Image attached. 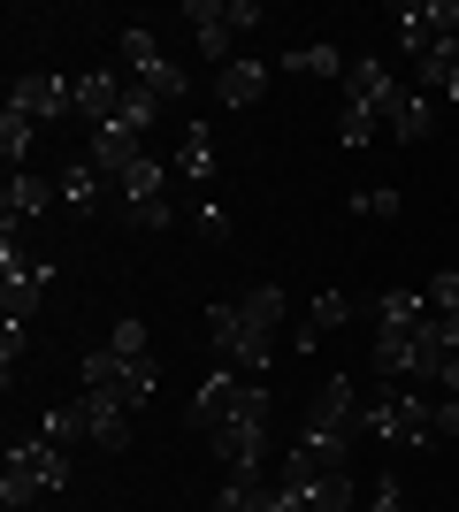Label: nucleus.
Here are the masks:
<instances>
[{
  "label": "nucleus",
  "mask_w": 459,
  "mask_h": 512,
  "mask_svg": "<svg viewBox=\"0 0 459 512\" xmlns=\"http://www.w3.org/2000/svg\"><path fill=\"white\" fill-rule=\"evenodd\" d=\"M54 184H46V176H31V169H16L8 176V184H0V230H16V222H31V214H46L54 207Z\"/></svg>",
  "instance_id": "17"
},
{
  "label": "nucleus",
  "mask_w": 459,
  "mask_h": 512,
  "mask_svg": "<svg viewBox=\"0 0 459 512\" xmlns=\"http://www.w3.org/2000/svg\"><path fill=\"white\" fill-rule=\"evenodd\" d=\"M375 375L383 383H406V390H429L444 375V337H437V314L429 321H406V329H375Z\"/></svg>",
  "instance_id": "2"
},
{
  "label": "nucleus",
  "mask_w": 459,
  "mask_h": 512,
  "mask_svg": "<svg viewBox=\"0 0 459 512\" xmlns=\"http://www.w3.org/2000/svg\"><path fill=\"white\" fill-rule=\"evenodd\" d=\"M108 352H115V360H153V352H146V321H115Z\"/></svg>",
  "instance_id": "31"
},
{
  "label": "nucleus",
  "mask_w": 459,
  "mask_h": 512,
  "mask_svg": "<svg viewBox=\"0 0 459 512\" xmlns=\"http://www.w3.org/2000/svg\"><path fill=\"white\" fill-rule=\"evenodd\" d=\"M123 100H131V77H123V69H85V77H77V115H85L92 130L115 123Z\"/></svg>",
  "instance_id": "16"
},
{
  "label": "nucleus",
  "mask_w": 459,
  "mask_h": 512,
  "mask_svg": "<svg viewBox=\"0 0 459 512\" xmlns=\"http://www.w3.org/2000/svg\"><path fill=\"white\" fill-rule=\"evenodd\" d=\"M352 314H368V306L352 299V291H314V299H306V329H314V337H329V329H345Z\"/></svg>",
  "instance_id": "24"
},
{
  "label": "nucleus",
  "mask_w": 459,
  "mask_h": 512,
  "mask_svg": "<svg viewBox=\"0 0 459 512\" xmlns=\"http://www.w3.org/2000/svg\"><path fill=\"white\" fill-rule=\"evenodd\" d=\"M222 459V474H261V451H268V383H238L222 428L207 436Z\"/></svg>",
  "instance_id": "3"
},
{
  "label": "nucleus",
  "mask_w": 459,
  "mask_h": 512,
  "mask_svg": "<svg viewBox=\"0 0 459 512\" xmlns=\"http://www.w3.org/2000/svg\"><path fill=\"white\" fill-rule=\"evenodd\" d=\"M215 161H222V153H215V130H207V123H192V130H184V146H176V161H169V169L184 176V184H199V192H207V184H215Z\"/></svg>",
  "instance_id": "21"
},
{
  "label": "nucleus",
  "mask_w": 459,
  "mask_h": 512,
  "mask_svg": "<svg viewBox=\"0 0 459 512\" xmlns=\"http://www.w3.org/2000/svg\"><path fill=\"white\" fill-rule=\"evenodd\" d=\"M238 314L261 329V337H276L291 321V299H284V283H253V291H238Z\"/></svg>",
  "instance_id": "23"
},
{
  "label": "nucleus",
  "mask_w": 459,
  "mask_h": 512,
  "mask_svg": "<svg viewBox=\"0 0 459 512\" xmlns=\"http://www.w3.org/2000/svg\"><path fill=\"white\" fill-rule=\"evenodd\" d=\"M375 329H406V321H429V291H383V299H368Z\"/></svg>",
  "instance_id": "25"
},
{
  "label": "nucleus",
  "mask_w": 459,
  "mask_h": 512,
  "mask_svg": "<svg viewBox=\"0 0 459 512\" xmlns=\"http://www.w3.org/2000/svg\"><path fill=\"white\" fill-rule=\"evenodd\" d=\"M46 291H54V260L16 253V230H0V321H31Z\"/></svg>",
  "instance_id": "8"
},
{
  "label": "nucleus",
  "mask_w": 459,
  "mask_h": 512,
  "mask_svg": "<svg viewBox=\"0 0 459 512\" xmlns=\"http://www.w3.org/2000/svg\"><path fill=\"white\" fill-rule=\"evenodd\" d=\"M383 138V115H368V107H337V146H375Z\"/></svg>",
  "instance_id": "28"
},
{
  "label": "nucleus",
  "mask_w": 459,
  "mask_h": 512,
  "mask_svg": "<svg viewBox=\"0 0 459 512\" xmlns=\"http://www.w3.org/2000/svg\"><path fill=\"white\" fill-rule=\"evenodd\" d=\"M238 383H245V375H230V367H215V375L199 383V398H192V413H184V421H192L199 436H215V428H222V413H230V398H238Z\"/></svg>",
  "instance_id": "20"
},
{
  "label": "nucleus",
  "mask_w": 459,
  "mask_h": 512,
  "mask_svg": "<svg viewBox=\"0 0 459 512\" xmlns=\"http://www.w3.org/2000/svg\"><path fill=\"white\" fill-rule=\"evenodd\" d=\"M69 490V451L46 444L39 428L23 436V444H8V474H0V505L23 512L31 497H62Z\"/></svg>",
  "instance_id": "6"
},
{
  "label": "nucleus",
  "mask_w": 459,
  "mask_h": 512,
  "mask_svg": "<svg viewBox=\"0 0 459 512\" xmlns=\"http://www.w3.org/2000/svg\"><path fill=\"white\" fill-rule=\"evenodd\" d=\"M115 54H123V69H131V85H138V92H153L161 107H176L184 92H192V85H184V69L161 54V39H153L146 23H131V31L115 39Z\"/></svg>",
  "instance_id": "9"
},
{
  "label": "nucleus",
  "mask_w": 459,
  "mask_h": 512,
  "mask_svg": "<svg viewBox=\"0 0 459 512\" xmlns=\"http://www.w3.org/2000/svg\"><path fill=\"white\" fill-rule=\"evenodd\" d=\"M268 92V62H253V54H238L230 69H215V100L222 107H253Z\"/></svg>",
  "instance_id": "22"
},
{
  "label": "nucleus",
  "mask_w": 459,
  "mask_h": 512,
  "mask_svg": "<svg viewBox=\"0 0 459 512\" xmlns=\"http://www.w3.org/2000/svg\"><path fill=\"white\" fill-rule=\"evenodd\" d=\"M276 69H291V77H345L352 62L337 54V46H291V54H284Z\"/></svg>",
  "instance_id": "26"
},
{
  "label": "nucleus",
  "mask_w": 459,
  "mask_h": 512,
  "mask_svg": "<svg viewBox=\"0 0 459 512\" xmlns=\"http://www.w3.org/2000/svg\"><path fill=\"white\" fill-rule=\"evenodd\" d=\"M360 512H406V490H398V474H383V482L368 490V505H360Z\"/></svg>",
  "instance_id": "33"
},
{
  "label": "nucleus",
  "mask_w": 459,
  "mask_h": 512,
  "mask_svg": "<svg viewBox=\"0 0 459 512\" xmlns=\"http://www.w3.org/2000/svg\"><path fill=\"white\" fill-rule=\"evenodd\" d=\"M437 444L459 451V398H437Z\"/></svg>",
  "instance_id": "34"
},
{
  "label": "nucleus",
  "mask_w": 459,
  "mask_h": 512,
  "mask_svg": "<svg viewBox=\"0 0 459 512\" xmlns=\"http://www.w3.org/2000/svg\"><path fill=\"white\" fill-rule=\"evenodd\" d=\"M199 337L215 344V360L230 367V375H245V383H268V367H276V337H261V329L238 314V299L207 306V314H199Z\"/></svg>",
  "instance_id": "5"
},
{
  "label": "nucleus",
  "mask_w": 459,
  "mask_h": 512,
  "mask_svg": "<svg viewBox=\"0 0 459 512\" xmlns=\"http://www.w3.org/2000/svg\"><path fill=\"white\" fill-rule=\"evenodd\" d=\"M115 123L131 130V138H146V130L161 123V100H153V92H138V85H131V100H123V115H115Z\"/></svg>",
  "instance_id": "29"
},
{
  "label": "nucleus",
  "mask_w": 459,
  "mask_h": 512,
  "mask_svg": "<svg viewBox=\"0 0 459 512\" xmlns=\"http://www.w3.org/2000/svg\"><path fill=\"white\" fill-rule=\"evenodd\" d=\"M184 23H192V39H199V54L215 69H230L238 62V39L245 31H261V0H184Z\"/></svg>",
  "instance_id": "7"
},
{
  "label": "nucleus",
  "mask_w": 459,
  "mask_h": 512,
  "mask_svg": "<svg viewBox=\"0 0 459 512\" xmlns=\"http://www.w3.org/2000/svg\"><path fill=\"white\" fill-rule=\"evenodd\" d=\"M199 237H215V245H222V237H230V214H222L215 199H199Z\"/></svg>",
  "instance_id": "35"
},
{
  "label": "nucleus",
  "mask_w": 459,
  "mask_h": 512,
  "mask_svg": "<svg viewBox=\"0 0 459 512\" xmlns=\"http://www.w3.org/2000/svg\"><path fill=\"white\" fill-rule=\"evenodd\" d=\"M352 214H360V222H391L398 192H391V184H368V192H352Z\"/></svg>",
  "instance_id": "30"
},
{
  "label": "nucleus",
  "mask_w": 459,
  "mask_h": 512,
  "mask_svg": "<svg viewBox=\"0 0 459 512\" xmlns=\"http://www.w3.org/2000/svg\"><path fill=\"white\" fill-rule=\"evenodd\" d=\"M54 192H62V207L85 222V214H100V199H108V176L92 169V161H69V169L54 176Z\"/></svg>",
  "instance_id": "19"
},
{
  "label": "nucleus",
  "mask_w": 459,
  "mask_h": 512,
  "mask_svg": "<svg viewBox=\"0 0 459 512\" xmlns=\"http://www.w3.org/2000/svg\"><path fill=\"white\" fill-rule=\"evenodd\" d=\"M115 192H123V207H131L138 230H169V222H176V207H169V169H161L153 153H138L131 169L115 176Z\"/></svg>",
  "instance_id": "10"
},
{
  "label": "nucleus",
  "mask_w": 459,
  "mask_h": 512,
  "mask_svg": "<svg viewBox=\"0 0 459 512\" xmlns=\"http://www.w3.org/2000/svg\"><path fill=\"white\" fill-rule=\"evenodd\" d=\"M429 130H437V100H429L421 85H398L391 107H383V138H398V146H421Z\"/></svg>",
  "instance_id": "15"
},
{
  "label": "nucleus",
  "mask_w": 459,
  "mask_h": 512,
  "mask_svg": "<svg viewBox=\"0 0 459 512\" xmlns=\"http://www.w3.org/2000/svg\"><path fill=\"white\" fill-rule=\"evenodd\" d=\"M39 146V123H31V115H23V107H8V115H0V153H8V176L23 169V153Z\"/></svg>",
  "instance_id": "27"
},
{
  "label": "nucleus",
  "mask_w": 459,
  "mask_h": 512,
  "mask_svg": "<svg viewBox=\"0 0 459 512\" xmlns=\"http://www.w3.org/2000/svg\"><path fill=\"white\" fill-rule=\"evenodd\" d=\"M23 344H31V321H0V367H8V375H16Z\"/></svg>",
  "instance_id": "32"
},
{
  "label": "nucleus",
  "mask_w": 459,
  "mask_h": 512,
  "mask_svg": "<svg viewBox=\"0 0 459 512\" xmlns=\"http://www.w3.org/2000/svg\"><path fill=\"white\" fill-rule=\"evenodd\" d=\"M207 512H215V505H207Z\"/></svg>",
  "instance_id": "36"
},
{
  "label": "nucleus",
  "mask_w": 459,
  "mask_h": 512,
  "mask_svg": "<svg viewBox=\"0 0 459 512\" xmlns=\"http://www.w3.org/2000/svg\"><path fill=\"white\" fill-rule=\"evenodd\" d=\"M8 107H23L31 123H69L77 115V77H54V69H23L16 85H8Z\"/></svg>",
  "instance_id": "12"
},
{
  "label": "nucleus",
  "mask_w": 459,
  "mask_h": 512,
  "mask_svg": "<svg viewBox=\"0 0 459 512\" xmlns=\"http://www.w3.org/2000/svg\"><path fill=\"white\" fill-rule=\"evenodd\" d=\"M360 436H375V444H391V451L437 444V398L429 390H383V398L360 406Z\"/></svg>",
  "instance_id": "4"
},
{
  "label": "nucleus",
  "mask_w": 459,
  "mask_h": 512,
  "mask_svg": "<svg viewBox=\"0 0 459 512\" xmlns=\"http://www.w3.org/2000/svg\"><path fill=\"white\" fill-rule=\"evenodd\" d=\"M398 92V77L383 69V54H352V69L337 77V107H368V115H383Z\"/></svg>",
  "instance_id": "14"
},
{
  "label": "nucleus",
  "mask_w": 459,
  "mask_h": 512,
  "mask_svg": "<svg viewBox=\"0 0 459 512\" xmlns=\"http://www.w3.org/2000/svg\"><path fill=\"white\" fill-rule=\"evenodd\" d=\"M414 85L429 92L437 107H459V39L437 46V54H421V62H414Z\"/></svg>",
  "instance_id": "18"
},
{
  "label": "nucleus",
  "mask_w": 459,
  "mask_h": 512,
  "mask_svg": "<svg viewBox=\"0 0 459 512\" xmlns=\"http://www.w3.org/2000/svg\"><path fill=\"white\" fill-rule=\"evenodd\" d=\"M360 390L345 383V375H329L314 398H306V421H299V451H314L322 467H345L352 444H360Z\"/></svg>",
  "instance_id": "1"
},
{
  "label": "nucleus",
  "mask_w": 459,
  "mask_h": 512,
  "mask_svg": "<svg viewBox=\"0 0 459 512\" xmlns=\"http://www.w3.org/2000/svg\"><path fill=\"white\" fill-rule=\"evenodd\" d=\"M391 31L406 54H437V46L459 39V0H406V8H391Z\"/></svg>",
  "instance_id": "11"
},
{
  "label": "nucleus",
  "mask_w": 459,
  "mask_h": 512,
  "mask_svg": "<svg viewBox=\"0 0 459 512\" xmlns=\"http://www.w3.org/2000/svg\"><path fill=\"white\" fill-rule=\"evenodd\" d=\"M131 398H115V390H77V421H85V444L100 451H123L131 444Z\"/></svg>",
  "instance_id": "13"
}]
</instances>
